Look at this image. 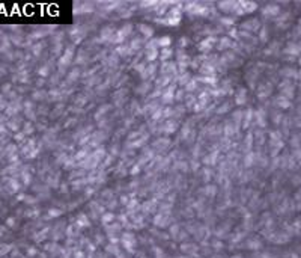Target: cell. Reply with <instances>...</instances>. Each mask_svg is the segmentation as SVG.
<instances>
[{"label": "cell", "mask_w": 301, "mask_h": 258, "mask_svg": "<svg viewBox=\"0 0 301 258\" xmlns=\"http://www.w3.org/2000/svg\"><path fill=\"white\" fill-rule=\"evenodd\" d=\"M297 77H298V78H301V70H300V71H298V73H297Z\"/></svg>", "instance_id": "7a4b0ae2"}, {"label": "cell", "mask_w": 301, "mask_h": 258, "mask_svg": "<svg viewBox=\"0 0 301 258\" xmlns=\"http://www.w3.org/2000/svg\"><path fill=\"white\" fill-rule=\"evenodd\" d=\"M280 11H278V8H277L276 5H273V6H268L267 9H265V14L267 15H277Z\"/></svg>", "instance_id": "6da1fadb"}]
</instances>
